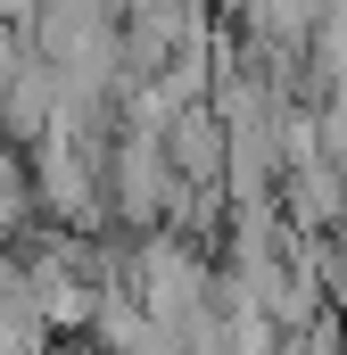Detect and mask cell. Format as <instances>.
I'll return each instance as SVG.
<instances>
[{"label":"cell","mask_w":347,"mask_h":355,"mask_svg":"<svg viewBox=\"0 0 347 355\" xmlns=\"http://www.w3.org/2000/svg\"><path fill=\"white\" fill-rule=\"evenodd\" d=\"M0 265H8V248H0Z\"/></svg>","instance_id":"obj_3"},{"label":"cell","mask_w":347,"mask_h":355,"mask_svg":"<svg viewBox=\"0 0 347 355\" xmlns=\"http://www.w3.org/2000/svg\"><path fill=\"white\" fill-rule=\"evenodd\" d=\"M166 166L174 182H190V190H223V166H232V132H223V116L215 107H182L166 132Z\"/></svg>","instance_id":"obj_1"},{"label":"cell","mask_w":347,"mask_h":355,"mask_svg":"<svg viewBox=\"0 0 347 355\" xmlns=\"http://www.w3.org/2000/svg\"><path fill=\"white\" fill-rule=\"evenodd\" d=\"M42 232V190H33V149L0 141V248H25Z\"/></svg>","instance_id":"obj_2"}]
</instances>
